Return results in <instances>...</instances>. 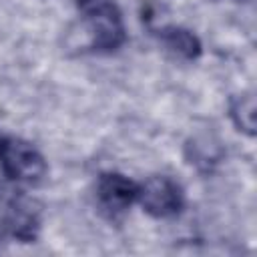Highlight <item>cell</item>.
<instances>
[{
  "instance_id": "4",
  "label": "cell",
  "mask_w": 257,
  "mask_h": 257,
  "mask_svg": "<svg viewBox=\"0 0 257 257\" xmlns=\"http://www.w3.org/2000/svg\"><path fill=\"white\" fill-rule=\"evenodd\" d=\"M139 185L120 173H102L96 181V201L108 217H118L137 201Z\"/></svg>"
},
{
  "instance_id": "5",
  "label": "cell",
  "mask_w": 257,
  "mask_h": 257,
  "mask_svg": "<svg viewBox=\"0 0 257 257\" xmlns=\"http://www.w3.org/2000/svg\"><path fill=\"white\" fill-rule=\"evenodd\" d=\"M4 229L14 239H18L22 243H32L40 231V215L26 199L12 197L6 203Z\"/></svg>"
},
{
  "instance_id": "6",
  "label": "cell",
  "mask_w": 257,
  "mask_h": 257,
  "mask_svg": "<svg viewBox=\"0 0 257 257\" xmlns=\"http://www.w3.org/2000/svg\"><path fill=\"white\" fill-rule=\"evenodd\" d=\"M159 38H161V44L169 52H173L175 56H179V58L195 60L201 54V42H199V38L191 30H187L183 26H163L159 30Z\"/></svg>"
},
{
  "instance_id": "2",
  "label": "cell",
  "mask_w": 257,
  "mask_h": 257,
  "mask_svg": "<svg viewBox=\"0 0 257 257\" xmlns=\"http://www.w3.org/2000/svg\"><path fill=\"white\" fill-rule=\"evenodd\" d=\"M0 167L16 183H38L46 175V161L40 151L12 135H0Z\"/></svg>"
},
{
  "instance_id": "7",
  "label": "cell",
  "mask_w": 257,
  "mask_h": 257,
  "mask_svg": "<svg viewBox=\"0 0 257 257\" xmlns=\"http://www.w3.org/2000/svg\"><path fill=\"white\" fill-rule=\"evenodd\" d=\"M229 114H231V120L233 124L253 137L255 135V98L253 94H239L231 100V106H229Z\"/></svg>"
},
{
  "instance_id": "3",
  "label": "cell",
  "mask_w": 257,
  "mask_h": 257,
  "mask_svg": "<svg viewBox=\"0 0 257 257\" xmlns=\"http://www.w3.org/2000/svg\"><path fill=\"white\" fill-rule=\"evenodd\" d=\"M137 201L149 215L157 219H167L183 209L185 197L181 185L175 179L167 175H153L139 185Z\"/></svg>"
},
{
  "instance_id": "1",
  "label": "cell",
  "mask_w": 257,
  "mask_h": 257,
  "mask_svg": "<svg viewBox=\"0 0 257 257\" xmlns=\"http://www.w3.org/2000/svg\"><path fill=\"white\" fill-rule=\"evenodd\" d=\"M76 8L92 50L112 52L124 44L126 28L122 12L114 0H76Z\"/></svg>"
}]
</instances>
